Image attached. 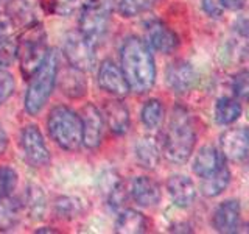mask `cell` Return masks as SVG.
<instances>
[{"instance_id":"cell-1","label":"cell","mask_w":249,"mask_h":234,"mask_svg":"<svg viewBox=\"0 0 249 234\" xmlns=\"http://www.w3.org/2000/svg\"><path fill=\"white\" fill-rule=\"evenodd\" d=\"M120 61L129 91L136 94H146L151 91L156 81V66L145 41L137 36H129L122 45Z\"/></svg>"},{"instance_id":"cell-23","label":"cell","mask_w":249,"mask_h":234,"mask_svg":"<svg viewBox=\"0 0 249 234\" xmlns=\"http://www.w3.org/2000/svg\"><path fill=\"white\" fill-rule=\"evenodd\" d=\"M136 158L143 169H148V170L156 169V166H158L160 159V152H159L158 144L150 137L140 139L136 145Z\"/></svg>"},{"instance_id":"cell-31","label":"cell","mask_w":249,"mask_h":234,"mask_svg":"<svg viewBox=\"0 0 249 234\" xmlns=\"http://www.w3.org/2000/svg\"><path fill=\"white\" fill-rule=\"evenodd\" d=\"M80 201L72 197H61L56 200V213L61 218H70L76 217L80 214Z\"/></svg>"},{"instance_id":"cell-20","label":"cell","mask_w":249,"mask_h":234,"mask_svg":"<svg viewBox=\"0 0 249 234\" xmlns=\"http://www.w3.org/2000/svg\"><path fill=\"white\" fill-rule=\"evenodd\" d=\"M229 183H231V172L228 167H226V164H223L215 174L202 178L201 192L204 197L213 198V197H218V195H221L226 189H228Z\"/></svg>"},{"instance_id":"cell-38","label":"cell","mask_w":249,"mask_h":234,"mask_svg":"<svg viewBox=\"0 0 249 234\" xmlns=\"http://www.w3.org/2000/svg\"><path fill=\"white\" fill-rule=\"evenodd\" d=\"M6 145H8V137L5 135L3 128L0 127V155H2L5 150H6Z\"/></svg>"},{"instance_id":"cell-11","label":"cell","mask_w":249,"mask_h":234,"mask_svg":"<svg viewBox=\"0 0 249 234\" xmlns=\"http://www.w3.org/2000/svg\"><path fill=\"white\" fill-rule=\"evenodd\" d=\"M221 153L231 161H241L249 153V130L229 128L221 136Z\"/></svg>"},{"instance_id":"cell-8","label":"cell","mask_w":249,"mask_h":234,"mask_svg":"<svg viewBox=\"0 0 249 234\" xmlns=\"http://www.w3.org/2000/svg\"><path fill=\"white\" fill-rule=\"evenodd\" d=\"M20 145L25 153V158L35 167H44L50 161V152L47 147L42 133L36 125H28L22 130Z\"/></svg>"},{"instance_id":"cell-39","label":"cell","mask_w":249,"mask_h":234,"mask_svg":"<svg viewBox=\"0 0 249 234\" xmlns=\"http://www.w3.org/2000/svg\"><path fill=\"white\" fill-rule=\"evenodd\" d=\"M37 233H54L53 230H37Z\"/></svg>"},{"instance_id":"cell-32","label":"cell","mask_w":249,"mask_h":234,"mask_svg":"<svg viewBox=\"0 0 249 234\" xmlns=\"http://www.w3.org/2000/svg\"><path fill=\"white\" fill-rule=\"evenodd\" d=\"M18 58V44L11 39H0V67H8Z\"/></svg>"},{"instance_id":"cell-35","label":"cell","mask_w":249,"mask_h":234,"mask_svg":"<svg viewBox=\"0 0 249 234\" xmlns=\"http://www.w3.org/2000/svg\"><path fill=\"white\" fill-rule=\"evenodd\" d=\"M202 10H204V13L209 18L220 19L226 10V6L223 0H202Z\"/></svg>"},{"instance_id":"cell-19","label":"cell","mask_w":249,"mask_h":234,"mask_svg":"<svg viewBox=\"0 0 249 234\" xmlns=\"http://www.w3.org/2000/svg\"><path fill=\"white\" fill-rule=\"evenodd\" d=\"M107 127L114 135H124L129 128V113L120 100L107 101L105 106Z\"/></svg>"},{"instance_id":"cell-34","label":"cell","mask_w":249,"mask_h":234,"mask_svg":"<svg viewBox=\"0 0 249 234\" xmlns=\"http://www.w3.org/2000/svg\"><path fill=\"white\" fill-rule=\"evenodd\" d=\"M49 2L53 11L59 14H70L81 5L83 0H49Z\"/></svg>"},{"instance_id":"cell-21","label":"cell","mask_w":249,"mask_h":234,"mask_svg":"<svg viewBox=\"0 0 249 234\" xmlns=\"http://www.w3.org/2000/svg\"><path fill=\"white\" fill-rule=\"evenodd\" d=\"M146 218L134 209H124L120 213L115 223V231L122 234H139L146 231Z\"/></svg>"},{"instance_id":"cell-40","label":"cell","mask_w":249,"mask_h":234,"mask_svg":"<svg viewBox=\"0 0 249 234\" xmlns=\"http://www.w3.org/2000/svg\"><path fill=\"white\" fill-rule=\"evenodd\" d=\"M0 2H2V0H0Z\"/></svg>"},{"instance_id":"cell-13","label":"cell","mask_w":249,"mask_h":234,"mask_svg":"<svg viewBox=\"0 0 249 234\" xmlns=\"http://www.w3.org/2000/svg\"><path fill=\"white\" fill-rule=\"evenodd\" d=\"M81 122H83V144L93 150L101 142V135H103V116L100 109L88 103L83 108L81 113Z\"/></svg>"},{"instance_id":"cell-25","label":"cell","mask_w":249,"mask_h":234,"mask_svg":"<svg viewBox=\"0 0 249 234\" xmlns=\"http://www.w3.org/2000/svg\"><path fill=\"white\" fill-rule=\"evenodd\" d=\"M61 88H62V92L69 97L83 96L84 89H86V83L81 75V70L73 69V67H72V70H67V72L62 75Z\"/></svg>"},{"instance_id":"cell-33","label":"cell","mask_w":249,"mask_h":234,"mask_svg":"<svg viewBox=\"0 0 249 234\" xmlns=\"http://www.w3.org/2000/svg\"><path fill=\"white\" fill-rule=\"evenodd\" d=\"M14 92V78L6 70H0V105L13 96Z\"/></svg>"},{"instance_id":"cell-27","label":"cell","mask_w":249,"mask_h":234,"mask_svg":"<svg viewBox=\"0 0 249 234\" xmlns=\"http://www.w3.org/2000/svg\"><path fill=\"white\" fill-rule=\"evenodd\" d=\"M154 3L156 0H120L119 11L124 18H134V16L151 10Z\"/></svg>"},{"instance_id":"cell-15","label":"cell","mask_w":249,"mask_h":234,"mask_svg":"<svg viewBox=\"0 0 249 234\" xmlns=\"http://www.w3.org/2000/svg\"><path fill=\"white\" fill-rule=\"evenodd\" d=\"M167 189L173 205L178 208H189L196 198V187L193 181L185 175H171L167 181Z\"/></svg>"},{"instance_id":"cell-4","label":"cell","mask_w":249,"mask_h":234,"mask_svg":"<svg viewBox=\"0 0 249 234\" xmlns=\"http://www.w3.org/2000/svg\"><path fill=\"white\" fill-rule=\"evenodd\" d=\"M45 39L47 33L42 23L33 22L23 27L18 42V57L20 62V72L25 80L35 75L39 66L44 62L47 53H49Z\"/></svg>"},{"instance_id":"cell-9","label":"cell","mask_w":249,"mask_h":234,"mask_svg":"<svg viewBox=\"0 0 249 234\" xmlns=\"http://www.w3.org/2000/svg\"><path fill=\"white\" fill-rule=\"evenodd\" d=\"M146 44L160 53H171L178 49L179 38L173 30L160 20H151L145 27Z\"/></svg>"},{"instance_id":"cell-16","label":"cell","mask_w":249,"mask_h":234,"mask_svg":"<svg viewBox=\"0 0 249 234\" xmlns=\"http://www.w3.org/2000/svg\"><path fill=\"white\" fill-rule=\"evenodd\" d=\"M131 195L140 206L150 208L160 200V187L150 176H137L131 183Z\"/></svg>"},{"instance_id":"cell-24","label":"cell","mask_w":249,"mask_h":234,"mask_svg":"<svg viewBox=\"0 0 249 234\" xmlns=\"http://www.w3.org/2000/svg\"><path fill=\"white\" fill-rule=\"evenodd\" d=\"M140 117H142V123L148 130H156L160 127V123L163 120V106L162 101L158 98H151L148 100L146 103L142 108V113H140Z\"/></svg>"},{"instance_id":"cell-28","label":"cell","mask_w":249,"mask_h":234,"mask_svg":"<svg viewBox=\"0 0 249 234\" xmlns=\"http://www.w3.org/2000/svg\"><path fill=\"white\" fill-rule=\"evenodd\" d=\"M19 206L14 200L10 197L0 201V228L2 230H11L16 223V215H18Z\"/></svg>"},{"instance_id":"cell-7","label":"cell","mask_w":249,"mask_h":234,"mask_svg":"<svg viewBox=\"0 0 249 234\" xmlns=\"http://www.w3.org/2000/svg\"><path fill=\"white\" fill-rule=\"evenodd\" d=\"M64 53L73 69L90 70L95 64V52L92 42L83 33L69 35L64 42Z\"/></svg>"},{"instance_id":"cell-3","label":"cell","mask_w":249,"mask_h":234,"mask_svg":"<svg viewBox=\"0 0 249 234\" xmlns=\"http://www.w3.org/2000/svg\"><path fill=\"white\" fill-rule=\"evenodd\" d=\"M59 57L56 50H50L47 53L44 62L31 77V83L25 94V109L31 116L41 113V109L50 98L52 91L54 88L58 78Z\"/></svg>"},{"instance_id":"cell-29","label":"cell","mask_w":249,"mask_h":234,"mask_svg":"<svg viewBox=\"0 0 249 234\" xmlns=\"http://www.w3.org/2000/svg\"><path fill=\"white\" fill-rule=\"evenodd\" d=\"M232 92L238 101H249V70H240L233 75Z\"/></svg>"},{"instance_id":"cell-26","label":"cell","mask_w":249,"mask_h":234,"mask_svg":"<svg viewBox=\"0 0 249 234\" xmlns=\"http://www.w3.org/2000/svg\"><path fill=\"white\" fill-rule=\"evenodd\" d=\"M27 208L30 211L31 217L41 218L45 213L47 200L42 189L39 186H30L27 192Z\"/></svg>"},{"instance_id":"cell-5","label":"cell","mask_w":249,"mask_h":234,"mask_svg":"<svg viewBox=\"0 0 249 234\" xmlns=\"http://www.w3.org/2000/svg\"><path fill=\"white\" fill-rule=\"evenodd\" d=\"M49 133L61 148L75 152L83 144V122L73 109L54 106L49 114Z\"/></svg>"},{"instance_id":"cell-36","label":"cell","mask_w":249,"mask_h":234,"mask_svg":"<svg viewBox=\"0 0 249 234\" xmlns=\"http://www.w3.org/2000/svg\"><path fill=\"white\" fill-rule=\"evenodd\" d=\"M14 28H16V25L10 16L6 13H0V39L10 36L14 31Z\"/></svg>"},{"instance_id":"cell-22","label":"cell","mask_w":249,"mask_h":234,"mask_svg":"<svg viewBox=\"0 0 249 234\" xmlns=\"http://www.w3.org/2000/svg\"><path fill=\"white\" fill-rule=\"evenodd\" d=\"M215 120L220 125H231L237 122L241 116V105L237 98L221 97L215 105Z\"/></svg>"},{"instance_id":"cell-17","label":"cell","mask_w":249,"mask_h":234,"mask_svg":"<svg viewBox=\"0 0 249 234\" xmlns=\"http://www.w3.org/2000/svg\"><path fill=\"white\" fill-rule=\"evenodd\" d=\"M224 161H226V158L223 153H220L212 145H206V147L199 148V152L196 153V156H195L193 172L201 178L209 176V175L215 174L223 164H226Z\"/></svg>"},{"instance_id":"cell-18","label":"cell","mask_w":249,"mask_h":234,"mask_svg":"<svg viewBox=\"0 0 249 234\" xmlns=\"http://www.w3.org/2000/svg\"><path fill=\"white\" fill-rule=\"evenodd\" d=\"M39 3V0H8L6 14L11 18L14 25L27 27L36 22Z\"/></svg>"},{"instance_id":"cell-37","label":"cell","mask_w":249,"mask_h":234,"mask_svg":"<svg viewBox=\"0 0 249 234\" xmlns=\"http://www.w3.org/2000/svg\"><path fill=\"white\" fill-rule=\"evenodd\" d=\"M224 2V6L226 10H232V11H237V10H241L248 0H223Z\"/></svg>"},{"instance_id":"cell-2","label":"cell","mask_w":249,"mask_h":234,"mask_svg":"<svg viewBox=\"0 0 249 234\" xmlns=\"http://www.w3.org/2000/svg\"><path fill=\"white\" fill-rule=\"evenodd\" d=\"M196 144V131L190 113L182 106L173 108L163 137V155L173 164L189 161Z\"/></svg>"},{"instance_id":"cell-6","label":"cell","mask_w":249,"mask_h":234,"mask_svg":"<svg viewBox=\"0 0 249 234\" xmlns=\"http://www.w3.org/2000/svg\"><path fill=\"white\" fill-rule=\"evenodd\" d=\"M114 10V0H86L81 10L80 30L90 42L106 35Z\"/></svg>"},{"instance_id":"cell-14","label":"cell","mask_w":249,"mask_h":234,"mask_svg":"<svg viewBox=\"0 0 249 234\" xmlns=\"http://www.w3.org/2000/svg\"><path fill=\"white\" fill-rule=\"evenodd\" d=\"M240 222V203L237 200H226L215 209L212 223L218 233L232 234L238 231Z\"/></svg>"},{"instance_id":"cell-12","label":"cell","mask_w":249,"mask_h":234,"mask_svg":"<svg viewBox=\"0 0 249 234\" xmlns=\"http://www.w3.org/2000/svg\"><path fill=\"white\" fill-rule=\"evenodd\" d=\"M98 84L100 88L112 94L115 97H124L129 92V86L124 80L122 69L111 59L105 61L98 69Z\"/></svg>"},{"instance_id":"cell-10","label":"cell","mask_w":249,"mask_h":234,"mask_svg":"<svg viewBox=\"0 0 249 234\" xmlns=\"http://www.w3.org/2000/svg\"><path fill=\"white\" fill-rule=\"evenodd\" d=\"M165 80L168 88L176 94H187L196 83V72L187 61H175L167 67Z\"/></svg>"},{"instance_id":"cell-30","label":"cell","mask_w":249,"mask_h":234,"mask_svg":"<svg viewBox=\"0 0 249 234\" xmlns=\"http://www.w3.org/2000/svg\"><path fill=\"white\" fill-rule=\"evenodd\" d=\"M16 184H18L16 172L10 167L0 169V201L11 197L13 191L16 189Z\"/></svg>"}]
</instances>
